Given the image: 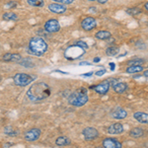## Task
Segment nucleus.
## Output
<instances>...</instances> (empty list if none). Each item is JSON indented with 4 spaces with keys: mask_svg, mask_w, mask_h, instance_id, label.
<instances>
[{
    "mask_svg": "<svg viewBox=\"0 0 148 148\" xmlns=\"http://www.w3.org/2000/svg\"><path fill=\"white\" fill-rule=\"evenodd\" d=\"M51 89L46 82L34 83L27 91V97L32 102H40L51 96Z\"/></svg>",
    "mask_w": 148,
    "mask_h": 148,
    "instance_id": "obj_1",
    "label": "nucleus"
},
{
    "mask_svg": "<svg viewBox=\"0 0 148 148\" xmlns=\"http://www.w3.org/2000/svg\"><path fill=\"white\" fill-rule=\"evenodd\" d=\"M47 51V44L42 38L40 37H34L30 40L28 47V52L33 56H40L44 53H46Z\"/></svg>",
    "mask_w": 148,
    "mask_h": 148,
    "instance_id": "obj_2",
    "label": "nucleus"
},
{
    "mask_svg": "<svg viewBox=\"0 0 148 148\" xmlns=\"http://www.w3.org/2000/svg\"><path fill=\"white\" fill-rule=\"evenodd\" d=\"M88 91L84 87H81L73 92L68 97V103L74 107H82L88 102Z\"/></svg>",
    "mask_w": 148,
    "mask_h": 148,
    "instance_id": "obj_3",
    "label": "nucleus"
},
{
    "mask_svg": "<svg viewBox=\"0 0 148 148\" xmlns=\"http://www.w3.org/2000/svg\"><path fill=\"white\" fill-rule=\"evenodd\" d=\"M84 53H85V49L83 47L74 44L73 46H70L66 49L64 56H65V57L68 60H74V59L80 58L81 56H83Z\"/></svg>",
    "mask_w": 148,
    "mask_h": 148,
    "instance_id": "obj_4",
    "label": "nucleus"
},
{
    "mask_svg": "<svg viewBox=\"0 0 148 148\" xmlns=\"http://www.w3.org/2000/svg\"><path fill=\"white\" fill-rule=\"evenodd\" d=\"M34 76L30 75V74H27V73H17L14 75L13 77V80H14V83H15L17 86H20V87H25L27 86L28 84L32 83L33 81L35 80Z\"/></svg>",
    "mask_w": 148,
    "mask_h": 148,
    "instance_id": "obj_5",
    "label": "nucleus"
},
{
    "mask_svg": "<svg viewBox=\"0 0 148 148\" xmlns=\"http://www.w3.org/2000/svg\"><path fill=\"white\" fill-rule=\"evenodd\" d=\"M82 134L84 136V139L87 141H91V140H95L99 137V131H98L95 127H91L88 126L85 127L82 131Z\"/></svg>",
    "mask_w": 148,
    "mask_h": 148,
    "instance_id": "obj_6",
    "label": "nucleus"
},
{
    "mask_svg": "<svg viewBox=\"0 0 148 148\" xmlns=\"http://www.w3.org/2000/svg\"><path fill=\"white\" fill-rule=\"evenodd\" d=\"M40 136V130L39 128H31L28 131H26L25 134H24V139L26 141L33 142L38 140Z\"/></svg>",
    "mask_w": 148,
    "mask_h": 148,
    "instance_id": "obj_7",
    "label": "nucleus"
},
{
    "mask_svg": "<svg viewBox=\"0 0 148 148\" xmlns=\"http://www.w3.org/2000/svg\"><path fill=\"white\" fill-rule=\"evenodd\" d=\"M45 30L47 33H56L60 30V25L56 19H49L45 24Z\"/></svg>",
    "mask_w": 148,
    "mask_h": 148,
    "instance_id": "obj_8",
    "label": "nucleus"
},
{
    "mask_svg": "<svg viewBox=\"0 0 148 148\" xmlns=\"http://www.w3.org/2000/svg\"><path fill=\"white\" fill-rule=\"evenodd\" d=\"M110 87H111V83H110L109 81L105 80V81H103V82L99 83V84L90 87V89H94L95 92L98 93V94L104 95V94H106V93H108V91L110 90Z\"/></svg>",
    "mask_w": 148,
    "mask_h": 148,
    "instance_id": "obj_9",
    "label": "nucleus"
},
{
    "mask_svg": "<svg viewBox=\"0 0 148 148\" xmlns=\"http://www.w3.org/2000/svg\"><path fill=\"white\" fill-rule=\"evenodd\" d=\"M96 26H97V22L95 20V18L93 17H86L81 22V27H82L83 30L87 31V32L94 30L96 28Z\"/></svg>",
    "mask_w": 148,
    "mask_h": 148,
    "instance_id": "obj_10",
    "label": "nucleus"
},
{
    "mask_svg": "<svg viewBox=\"0 0 148 148\" xmlns=\"http://www.w3.org/2000/svg\"><path fill=\"white\" fill-rule=\"evenodd\" d=\"M102 145L104 148H123V144L116 138H105Z\"/></svg>",
    "mask_w": 148,
    "mask_h": 148,
    "instance_id": "obj_11",
    "label": "nucleus"
},
{
    "mask_svg": "<svg viewBox=\"0 0 148 148\" xmlns=\"http://www.w3.org/2000/svg\"><path fill=\"white\" fill-rule=\"evenodd\" d=\"M111 116L116 120H123L127 116V112L121 107H116L111 112Z\"/></svg>",
    "mask_w": 148,
    "mask_h": 148,
    "instance_id": "obj_12",
    "label": "nucleus"
},
{
    "mask_svg": "<svg viewBox=\"0 0 148 148\" xmlns=\"http://www.w3.org/2000/svg\"><path fill=\"white\" fill-rule=\"evenodd\" d=\"M112 88L118 94H123L127 90V85L125 82H119L118 80H114L112 82Z\"/></svg>",
    "mask_w": 148,
    "mask_h": 148,
    "instance_id": "obj_13",
    "label": "nucleus"
},
{
    "mask_svg": "<svg viewBox=\"0 0 148 148\" xmlns=\"http://www.w3.org/2000/svg\"><path fill=\"white\" fill-rule=\"evenodd\" d=\"M49 10L51 12V13L54 14H63L67 11L66 7L63 5V4H58V3H51L49 6H47Z\"/></svg>",
    "mask_w": 148,
    "mask_h": 148,
    "instance_id": "obj_14",
    "label": "nucleus"
},
{
    "mask_svg": "<svg viewBox=\"0 0 148 148\" xmlns=\"http://www.w3.org/2000/svg\"><path fill=\"white\" fill-rule=\"evenodd\" d=\"M108 133L110 134H121V133H123V131H125V128H123V125H121L120 123H113V125H111L108 127Z\"/></svg>",
    "mask_w": 148,
    "mask_h": 148,
    "instance_id": "obj_15",
    "label": "nucleus"
},
{
    "mask_svg": "<svg viewBox=\"0 0 148 148\" xmlns=\"http://www.w3.org/2000/svg\"><path fill=\"white\" fill-rule=\"evenodd\" d=\"M2 60L6 61V62H9V61H12V62H20L22 60V56L18 53H5L2 56Z\"/></svg>",
    "mask_w": 148,
    "mask_h": 148,
    "instance_id": "obj_16",
    "label": "nucleus"
},
{
    "mask_svg": "<svg viewBox=\"0 0 148 148\" xmlns=\"http://www.w3.org/2000/svg\"><path fill=\"white\" fill-rule=\"evenodd\" d=\"M133 118L140 123H148V114L144 112H136L133 114Z\"/></svg>",
    "mask_w": 148,
    "mask_h": 148,
    "instance_id": "obj_17",
    "label": "nucleus"
},
{
    "mask_svg": "<svg viewBox=\"0 0 148 148\" xmlns=\"http://www.w3.org/2000/svg\"><path fill=\"white\" fill-rule=\"evenodd\" d=\"M143 134H144V131L140 127H134L130 131V135L133 138H139L143 136Z\"/></svg>",
    "mask_w": 148,
    "mask_h": 148,
    "instance_id": "obj_18",
    "label": "nucleus"
},
{
    "mask_svg": "<svg viewBox=\"0 0 148 148\" xmlns=\"http://www.w3.org/2000/svg\"><path fill=\"white\" fill-rule=\"evenodd\" d=\"M70 143V139L66 136H59L56 140V144L57 146H66V145H69Z\"/></svg>",
    "mask_w": 148,
    "mask_h": 148,
    "instance_id": "obj_19",
    "label": "nucleus"
},
{
    "mask_svg": "<svg viewBox=\"0 0 148 148\" xmlns=\"http://www.w3.org/2000/svg\"><path fill=\"white\" fill-rule=\"evenodd\" d=\"M143 67L142 65H131V66H128L126 68V73H130V74H133V73H138V72H141L143 71Z\"/></svg>",
    "mask_w": 148,
    "mask_h": 148,
    "instance_id": "obj_20",
    "label": "nucleus"
},
{
    "mask_svg": "<svg viewBox=\"0 0 148 148\" xmlns=\"http://www.w3.org/2000/svg\"><path fill=\"white\" fill-rule=\"evenodd\" d=\"M111 33L108 31H99L95 34V37L98 40H108L109 38H111Z\"/></svg>",
    "mask_w": 148,
    "mask_h": 148,
    "instance_id": "obj_21",
    "label": "nucleus"
},
{
    "mask_svg": "<svg viewBox=\"0 0 148 148\" xmlns=\"http://www.w3.org/2000/svg\"><path fill=\"white\" fill-rule=\"evenodd\" d=\"M119 51H120L119 47H114V46L107 47V49H106V53H107V56H116V54L119 53Z\"/></svg>",
    "mask_w": 148,
    "mask_h": 148,
    "instance_id": "obj_22",
    "label": "nucleus"
},
{
    "mask_svg": "<svg viewBox=\"0 0 148 148\" xmlns=\"http://www.w3.org/2000/svg\"><path fill=\"white\" fill-rule=\"evenodd\" d=\"M28 4L34 7H42L45 5V0H27Z\"/></svg>",
    "mask_w": 148,
    "mask_h": 148,
    "instance_id": "obj_23",
    "label": "nucleus"
},
{
    "mask_svg": "<svg viewBox=\"0 0 148 148\" xmlns=\"http://www.w3.org/2000/svg\"><path fill=\"white\" fill-rule=\"evenodd\" d=\"M144 62H145V60L142 58H134V59H130V60H128L127 64L130 66H131V65H142Z\"/></svg>",
    "mask_w": 148,
    "mask_h": 148,
    "instance_id": "obj_24",
    "label": "nucleus"
},
{
    "mask_svg": "<svg viewBox=\"0 0 148 148\" xmlns=\"http://www.w3.org/2000/svg\"><path fill=\"white\" fill-rule=\"evenodd\" d=\"M4 133L7 135H9V136H15V135L18 134V132L16 131V130H14V128L11 127V126H6V127H4Z\"/></svg>",
    "mask_w": 148,
    "mask_h": 148,
    "instance_id": "obj_25",
    "label": "nucleus"
},
{
    "mask_svg": "<svg viewBox=\"0 0 148 148\" xmlns=\"http://www.w3.org/2000/svg\"><path fill=\"white\" fill-rule=\"evenodd\" d=\"M2 18H3L4 20H17L18 16L16 15L14 12H7V13H5L2 16Z\"/></svg>",
    "mask_w": 148,
    "mask_h": 148,
    "instance_id": "obj_26",
    "label": "nucleus"
},
{
    "mask_svg": "<svg viewBox=\"0 0 148 148\" xmlns=\"http://www.w3.org/2000/svg\"><path fill=\"white\" fill-rule=\"evenodd\" d=\"M19 63H21L22 65L24 66V67H33L34 66V64H33L32 61L30 60V59H28V58H24L23 60H21Z\"/></svg>",
    "mask_w": 148,
    "mask_h": 148,
    "instance_id": "obj_27",
    "label": "nucleus"
},
{
    "mask_svg": "<svg viewBox=\"0 0 148 148\" xmlns=\"http://www.w3.org/2000/svg\"><path fill=\"white\" fill-rule=\"evenodd\" d=\"M127 13L128 14H130V15H132V16H136V15H138V14H140L141 13V10H140L139 8H130V9H127Z\"/></svg>",
    "mask_w": 148,
    "mask_h": 148,
    "instance_id": "obj_28",
    "label": "nucleus"
},
{
    "mask_svg": "<svg viewBox=\"0 0 148 148\" xmlns=\"http://www.w3.org/2000/svg\"><path fill=\"white\" fill-rule=\"evenodd\" d=\"M51 1L58 2V3L63 4V5H68V4H72L75 0H51Z\"/></svg>",
    "mask_w": 148,
    "mask_h": 148,
    "instance_id": "obj_29",
    "label": "nucleus"
},
{
    "mask_svg": "<svg viewBox=\"0 0 148 148\" xmlns=\"http://www.w3.org/2000/svg\"><path fill=\"white\" fill-rule=\"evenodd\" d=\"M75 44L78 45V46L81 47H83L84 49H88V45L86 44L85 42H82V40H77V42H75Z\"/></svg>",
    "mask_w": 148,
    "mask_h": 148,
    "instance_id": "obj_30",
    "label": "nucleus"
},
{
    "mask_svg": "<svg viewBox=\"0 0 148 148\" xmlns=\"http://www.w3.org/2000/svg\"><path fill=\"white\" fill-rule=\"evenodd\" d=\"M107 71H106V69H101V70H98L97 72H96V75L97 76H102V75H104L105 73H106Z\"/></svg>",
    "mask_w": 148,
    "mask_h": 148,
    "instance_id": "obj_31",
    "label": "nucleus"
},
{
    "mask_svg": "<svg viewBox=\"0 0 148 148\" xmlns=\"http://www.w3.org/2000/svg\"><path fill=\"white\" fill-rule=\"evenodd\" d=\"M93 75V72L91 71V72H87V73H84V74H81V76L82 77H90V76Z\"/></svg>",
    "mask_w": 148,
    "mask_h": 148,
    "instance_id": "obj_32",
    "label": "nucleus"
},
{
    "mask_svg": "<svg viewBox=\"0 0 148 148\" xmlns=\"http://www.w3.org/2000/svg\"><path fill=\"white\" fill-rule=\"evenodd\" d=\"M9 4H7V6L8 7H14L16 5V2H8Z\"/></svg>",
    "mask_w": 148,
    "mask_h": 148,
    "instance_id": "obj_33",
    "label": "nucleus"
},
{
    "mask_svg": "<svg viewBox=\"0 0 148 148\" xmlns=\"http://www.w3.org/2000/svg\"><path fill=\"white\" fill-rule=\"evenodd\" d=\"M108 1H110V0H98V2H99L100 4H104V3H107Z\"/></svg>",
    "mask_w": 148,
    "mask_h": 148,
    "instance_id": "obj_34",
    "label": "nucleus"
},
{
    "mask_svg": "<svg viewBox=\"0 0 148 148\" xmlns=\"http://www.w3.org/2000/svg\"><path fill=\"white\" fill-rule=\"evenodd\" d=\"M80 65H90V62H87V61H82V62H80Z\"/></svg>",
    "mask_w": 148,
    "mask_h": 148,
    "instance_id": "obj_35",
    "label": "nucleus"
},
{
    "mask_svg": "<svg viewBox=\"0 0 148 148\" xmlns=\"http://www.w3.org/2000/svg\"><path fill=\"white\" fill-rule=\"evenodd\" d=\"M110 66H111V69H112V70H114V66H116V64H114V62H110Z\"/></svg>",
    "mask_w": 148,
    "mask_h": 148,
    "instance_id": "obj_36",
    "label": "nucleus"
},
{
    "mask_svg": "<svg viewBox=\"0 0 148 148\" xmlns=\"http://www.w3.org/2000/svg\"><path fill=\"white\" fill-rule=\"evenodd\" d=\"M100 60H101V58H100V57H95V58L93 59V61H94V62H99Z\"/></svg>",
    "mask_w": 148,
    "mask_h": 148,
    "instance_id": "obj_37",
    "label": "nucleus"
},
{
    "mask_svg": "<svg viewBox=\"0 0 148 148\" xmlns=\"http://www.w3.org/2000/svg\"><path fill=\"white\" fill-rule=\"evenodd\" d=\"M144 8L148 11V2H145L144 3Z\"/></svg>",
    "mask_w": 148,
    "mask_h": 148,
    "instance_id": "obj_38",
    "label": "nucleus"
},
{
    "mask_svg": "<svg viewBox=\"0 0 148 148\" xmlns=\"http://www.w3.org/2000/svg\"><path fill=\"white\" fill-rule=\"evenodd\" d=\"M143 75L145 76V77H148V70L146 71H144V73H143Z\"/></svg>",
    "mask_w": 148,
    "mask_h": 148,
    "instance_id": "obj_39",
    "label": "nucleus"
},
{
    "mask_svg": "<svg viewBox=\"0 0 148 148\" xmlns=\"http://www.w3.org/2000/svg\"><path fill=\"white\" fill-rule=\"evenodd\" d=\"M95 148H104V147H101V146H98V147H95Z\"/></svg>",
    "mask_w": 148,
    "mask_h": 148,
    "instance_id": "obj_40",
    "label": "nucleus"
},
{
    "mask_svg": "<svg viewBox=\"0 0 148 148\" xmlns=\"http://www.w3.org/2000/svg\"><path fill=\"white\" fill-rule=\"evenodd\" d=\"M88 1H95V0H88Z\"/></svg>",
    "mask_w": 148,
    "mask_h": 148,
    "instance_id": "obj_41",
    "label": "nucleus"
}]
</instances>
